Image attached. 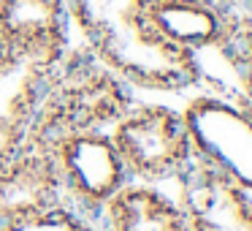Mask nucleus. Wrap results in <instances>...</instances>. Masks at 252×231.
<instances>
[{
    "label": "nucleus",
    "mask_w": 252,
    "mask_h": 231,
    "mask_svg": "<svg viewBox=\"0 0 252 231\" xmlns=\"http://www.w3.org/2000/svg\"><path fill=\"white\" fill-rule=\"evenodd\" d=\"M60 60L0 46V155L28 142Z\"/></svg>",
    "instance_id": "5"
},
{
    "label": "nucleus",
    "mask_w": 252,
    "mask_h": 231,
    "mask_svg": "<svg viewBox=\"0 0 252 231\" xmlns=\"http://www.w3.org/2000/svg\"><path fill=\"white\" fill-rule=\"evenodd\" d=\"M114 139L125 169L141 180L179 177L192 155L182 115L163 106L130 109L114 122Z\"/></svg>",
    "instance_id": "3"
},
{
    "label": "nucleus",
    "mask_w": 252,
    "mask_h": 231,
    "mask_svg": "<svg viewBox=\"0 0 252 231\" xmlns=\"http://www.w3.org/2000/svg\"><path fill=\"white\" fill-rule=\"evenodd\" d=\"M65 0H0V46L60 60L65 46Z\"/></svg>",
    "instance_id": "8"
},
{
    "label": "nucleus",
    "mask_w": 252,
    "mask_h": 231,
    "mask_svg": "<svg viewBox=\"0 0 252 231\" xmlns=\"http://www.w3.org/2000/svg\"><path fill=\"white\" fill-rule=\"evenodd\" d=\"M60 196L63 182L52 153L25 142L0 155V223L60 207Z\"/></svg>",
    "instance_id": "7"
},
{
    "label": "nucleus",
    "mask_w": 252,
    "mask_h": 231,
    "mask_svg": "<svg viewBox=\"0 0 252 231\" xmlns=\"http://www.w3.org/2000/svg\"><path fill=\"white\" fill-rule=\"evenodd\" d=\"M241 82H244V95H241V106L252 115V52L241 63Z\"/></svg>",
    "instance_id": "12"
},
{
    "label": "nucleus",
    "mask_w": 252,
    "mask_h": 231,
    "mask_svg": "<svg viewBox=\"0 0 252 231\" xmlns=\"http://www.w3.org/2000/svg\"><path fill=\"white\" fill-rule=\"evenodd\" d=\"M0 231H87V229L65 204H60V207H49L41 209V212L14 218L8 223H0Z\"/></svg>",
    "instance_id": "11"
},
{
    "label": "nucleus",
    "mask_w": 252,
    "mask_h": 231,
    "mask_svg": "<svg viewBox=\"0 0 252 231\" xmlns=\"http://www.w3.org/2000/svg\"><path fill=\"white\" fill-rule=\"evenodd\" d=\"M106 218L111 231H192L182 204L149 188L125 185L106 204Z\"/></svg>",
    "instance_id": "9"
},
{
    "label": "nucleus",
    "mask_w": 252,
    "mask_h": 231,
    "mask_svg": "<svg viewBox=\"0 0 252 231\" xmlns=\"http://www.w3.org/2000/svg\"><path fill=\"white\" fill-rule=\"evenodd\" d=\"M152 25L168 44L185 52H198L222 38V17L212 3H160L149 6Z\"/></svg>",
    "instance_id": "10"
},
{
    "label": "nucleus",
    "mask_w": 252,
    "mask_h": 231,
    "mask_svg": "<svg viewBox=\"0 0 252 231\" xmlns=\"http://www.w3.org/2000/svg\"><path fill=\"white\" fill-rule=\"evenodd\" d=\"M160 3H212V0H160Z\"/></svg>",
    "instance_id": "13"
},
{
    "label": "nucleus",
    "mask_w": 252,
    "mask_h": 231,
    "mask_svg": "<svg viewBox=\"0 0 252 231\" xmlns=\"http://www.w3.org/2000/svg\"><path fill=\"white\" fill-rule=\"evenodd\" d=\"M182 209L192 231H252V188L214 174L190 155L179 171Z\"/></svg>",
    "instance_id": "6"
},
{
    "label": "nucleus",
    "mask_w": 252,
    "mask_h": 231,
    "mask_svg": "<svg viewBox=\"0 0 252 231\" xmlns=\"http://www.w3.org/2000/svg\"><path fill=\"white\" fill-rule=\"evenodd\" d=\"M63 191L87 207H106L130 174L114 139L100 131H76L55 153Z\"/></svg>",
    "instance_id": "4"
},
{
    "label": "nucleus",
    "mask_w": 252,
    "mask_h": 231,
    "mask_svg": "<svg viewBox=\"0 0 252 231\" xmlns=\"http://www.w3.org/2000/svg\"><path fill=\"white\" fill-rule=\"evenodd\" d=\"M192 155L214 174L252 188V115L220 95H201L182 115Z\"/></svg>",
    "instance_id": "2"
},
{
    "label": "nucleus",
    "mask_w": 252,
    "mask_h": 231,
    "mask_svg": "<svg viewBox=\"0 0 252 231\" xmlns=\"http://www.w3.org/2000/svg\"><path fill=\"white\" fill-rule=\"evenodd\" d=\"M152 0H65L95 55L122 79L155 90H179L195 82L192 55L176 49L155 30Z\"/></svg>",
    "instance_id": "1"
}]
</instances>
